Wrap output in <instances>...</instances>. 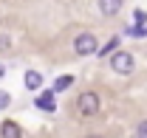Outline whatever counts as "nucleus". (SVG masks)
I'll return each mask as SVG.
<instances>
[{"instance_id": "obj_1", "label": "nucleus", "mask_w": 147, "mask_h": 138, "mask_svg": "<svg viewBox=\"0 0 147 138\" xmlns=\"http://www.w3.org/2000/svg\"><path fill=\"white\" fill-rule=\"evenodd\" d=\"M99 110H102V96H99L96 90H82V93L76 96V113H79L82 119L99 116Z\"/></svg>"}, {"instance_id": "obj_2", "label": "nucleus", "mask_w": 147, "mask_h": 138, "mask_svg": "<svg viewBox=\"0 0 147 138\" xmlns=\"http://www.w3.org/2000/svg\"><path fill=\"white\" fill-rule=\"evenodd\" d=\"M108 65L113 73H119V76H130L133 70H136V59H133V54L130 51H113L108 56Z\"/></svg>"}, {"instance_id": "obj_3", "label": "nucleus", "mask_w": 147, "mask_h": 138, "mask_svg": "<svg viewBox=\"0 0 147 138\" xmlns=\"http://www.w3.org/2000/svg\"><path fill=\"white\" fill-rule=\"evenodd\" d=\"M99 51V40H96V34H91V31H82V34L74 37V54L76 56H91V54Z\"/></svg>"}, {"instance_id": "obj_4", "label": "nucleus", "mask_w": 147, "mask_h": 138, "mask_svg": "<svg viewBox=\"0 0 147 138\" xmlns=\"http://www.w3.org/2000/svg\"><path fill=\"white\" fill-rule=\"evenodd\" d=\"M34 107H40L42 113H54V110H57V93H54V90H37Z\"/></svg>"}, {"instance_id": "obj_5", "label": "nucleus", "mask_w": 147, "mask_h": 138, "mask_svg": "<svg viewBox=\"0 0 147 138\" xmlns=\"http://www.w3.org/2000/svg\"><path fill=\"white\" fill-rule=\"evenodd\" d=\"M23 85H26V90L37 93V90H42L45 79H42V73H40V70H26V76H23Z\"/></svg>"}, {"instance_id": "obj_6", "label": "nucleus", "mask_w": 147, "mask_h": 138, "mask_svg": "<svg viewBox=\"0 0 147 138\" xmlns=\"http://www.w3.org/2000/svg\"><path fill=\"white\" fill-rule=\"evenodd\" d=\"M0 138H23V127H20L17 121L6 119L0 124Z\"/></svg>"}, {"instance_id": "obj_7", "label": "nucleus", "mask_w": 147, "mask_h": 138, "mask_svg": "<svg viewBox=\"0 0 147 138\" xmlns=\"http://www.w3.org/2000/svg\"><path fill=\"white\" fill-rule=\"evenodd\" d=\"M96 3H99V11L105 17H116L122 11V0H96Z\"/></svg>"}, {"instance_id": "obj_8", "label": "nucleus", "mask_w": 147, "mask_h": 138, "mask_svg": "<svg viewBox=\"0 0 147 138\" xmlns=\"http://www.w3.org/2000/svg\"><path fill=\"white\" fill-rule=\"evenodd\" d=\"M119 45H122V37H110L105 45H99V51H96V54H99L102 59H108L113 51H119Z\"/></svg>"}, {"instance_id": "obj_9", "label": "nucleus", "mask_w": 147, "mask_h": 138, "mask_svg": "<svg viewBox=\"0 0 147 138\" xmlns=\"http://www.w3.org/2000/svg\"><path fill=\"white\" fill-rule=\"evenodd\" d=\"M71 85H74V76L65 73V76H57L54 79V87H51V90H54V93H62V90H68Z\"/></svg>"}, {"instance_id": "obj_10", "label": "nucleus", "mask_w": 147, "mask_h": 138, "mask_svg": "<svg viewBox=\"0 0 147 138\" xmlns=\"http://www.w3.org/2000/svg\"><path fill=\"white\" fill-rule=\"evenodd\" d=\"M133 25H147V11L144 9H133Z\"/></svg>"}, {"instance_id": "obj_11", "label": "nucleus", "mask_w": 147, "mask_h": 138, "mask_svg": "<svg viewBox=\"0 0 147 138\" xmlns=\"http://www.w3.org/2000/svg\"><path fill=\"white\" fill-rule=\"evenodd\" d=\"M133 138H147V119L136 124V130H133Z\"/></svg>"}, {"instance_id": "obj_12", "label": "nucleus", "mask_w": 147, "mask_h": 138, "mask_svg": "<svg viewBox=\"0 0 147 138\" xmlns=\"http://www.w3.org/2000/svg\"><path fill=\"white\" fill-rule=\"evenodd\" d=\"M130 37H147V25H127Z\"/></svg>"}, {"instance_id": "obj_13", "label": "nucleus", "mask_w": 147, "mask_h": 138, "mask_svg": "<svg viewBox=\"0 0 147 138\" xmlns=\"http://www.w3.org/2000/svg\"><path fill=\"white\" fill-rule=\"evenodd\" d=\"M9 104H11V93L9 90H0V110H6Z\"/></svg>"}, {"instance_id": "obj_14", "label": "nucleus", "mask_w": 147, "mask_h": 138, "mask_svg": "<svg viewBox=\"0 0 147 138\" xmlns=\"http://www.w3.org/2000/svg\"><path fill=\"white\" fill-rule=\"evenodd\" d=\"M0 51H11V40L6 34H0Z\"/></svg>"}, {"instance_id": "obj_15", "label": "nucleus", "mask_w": 147, "mask_h": 138, "mask_svg": "<svg viewBox=\"0 0 147 138\" xmlns=\"http://www.w3.org/2000/svg\"><path fill=\"white\" fill-rule=\"evenodd\" d=\"M3 73H6V68H3V65H0V79H3Z\"/></svg>"}, {"instance_id": "obj_16", "label": "nucleus", "mask_w": 147, "mask_h": 138, "mask_svg": "<svg viewBox=\"0 0 147 138\" xmlns=\"http://www.w3.org/2000/svg\"><path fill=\"white\" fill-rule=\"evenodd\" d=\"M85 138H102V135H85Z\"/></svg>"}]
</instances>
